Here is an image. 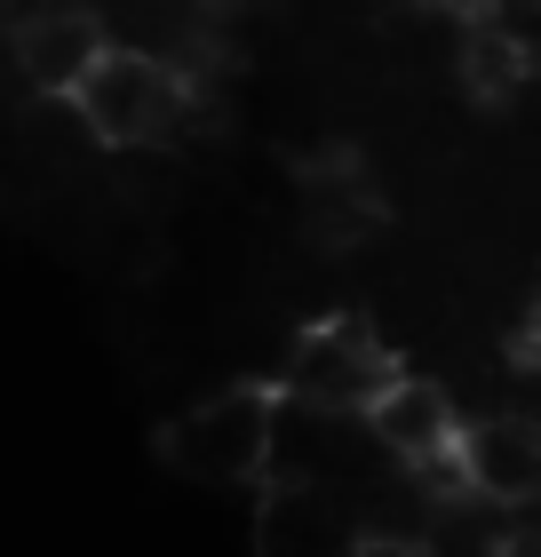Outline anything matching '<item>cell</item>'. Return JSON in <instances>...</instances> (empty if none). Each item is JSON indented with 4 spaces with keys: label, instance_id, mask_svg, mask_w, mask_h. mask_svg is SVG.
Here are the masks:
<instances>
[{
    "label": "cell",
    "instance_id": "cell-1",
    "mask_svg": "<svg viewBox=\"0 0 541 557\" xmlns=\"http://www.w3.org/2000/svg\"><path fill=\"white\" fill-rule=\"evenodd\" d=\"M64 104H72V120L88 128L96 151H160V144H175V136H192V120H199L208 96H199L168 57L112 40Z\"/></svg>",
    "mask_w": 541,
    "mask_h": 557
},
{
    "label": "cell",
    "instance_id": "cell-3",
    "mask_svg": "<svg viewBox=\"0 0 541 557\" xmlns=\"http://www.w3.org/2000/svg\"><path fill=\"white\" fill-rule=\"evenodd\" d=\"M160 462L192 486H255L271 462V391L263 383L208 391L160 430Z\"/></svg>",
    "mask_w": 541,
    "mask_h": 557
},
{
    "label": "cell",
    "instance_id": "cell-7",
    "mask_svg": "<svg viewBox=\"0 0 541 557\" xmlns=\"http://www.w3.org/2000/svg\"><path fill=\"white\" fill-rule=\"evenodd\" d=\"M358 422H367V438L391 454L398 470H430V462H446V446L462 430V407L446 398V383H430V374H391V391H382Z\"/></svg>",
    "mask_w": 541,
    "mask_h": 557
},
{
    "label": "cell",
    "instance_id": "cell-2",
    "mask_svg": "<svg viewBox=\"0 0 541 557\" xmlns=\"http://www.w3.org/2000/svg\"><path fill=\"white\" fill-rule=\"evenodd\" d=\"M391 374H406V367L367 319L358 311H319L287 343V359H279V398H295V407H311V414L358 422L382 391H391Z\"/></svg>",
    "mask_w": 541,
    "mask_h": 557
},
{
    "label": "cell",
    "instance_id": "cell-12",
    "mask_svg": "<svg viewBox=\"0 0 541 557\" xmlns=\"http://www.w3.org/2000/svg\"><path fill=\"white\" fill-rule=\"evenodd\" d=\"M343 557H358V542H351V549H343Z\"/></svg>",
    "mask_w": 541,
    "mask_h": 557
},
{
    "label": "cell",
    "instance_id": "cell-8",
    "mask_svg": "<svg viewBox=\"0 0 541 557\" xmlns=\"http://www.w3.org/2000/svg\"><path fill=\"white\" fill-rule=\"evenodd\" d=\"M351 510L327 486H263V510H255V557H343Z\"/></svg>",
    "mask_w": 541,
    "mask_h": 557
},
{
    "label": "cell",
    "instance_id": "cell-4",
    "mask_svg": "<svg viewBox=\"0 0 541 557\" xmlns=\"http://www.w3.org/2000/svg\"><path fill=\"white\" fill-rule=\"evenodd\" d=\"M446 478L462 502H485L502 518H526L541 494V430L526 414H478L454 430L446 446Z\"/></svg>",
    "mask_w": 541,
    "mask_h": 557
},
{
    "label": "cell",
    "instance_id": "cell-6",
    "mask_svg": "<svg viewBox=\"0 0 541 557\" xmlns=\"http://www.w3.org/2000/svg\"><path fill=\"white\" fill-rule=\"evenodd\" d=\"M295 199H303V239H311L319 256H351V247H367L382 232V215H391V208H382V184L367 175V160H358L351 144L311 151Z\"/></svg>",
    "mask_w": 541,
    "mask_h": 557
},
{
    "label": "cell",
    "instance_id": "cell-10",
    "mask_svg": "<svg viewBox=\"0 0 541 557\" xmlns=\"http://www.w3.org/2000/svg\"><path fill=\"white\" fill-rule=\"evenodd\" d=\"M430 9H446V16H462V24H478V16H494L502 0H430Z\"/></svg>",
    "mask_w": 541,
    "mask_h": 557
},
{
    "label": "cell",
    "instance_id": "cell-9",
    "mask_svg": "<svg viewBox=\"0 0 541 557\" xmlns=\"http://www.w3.org/2000/svg\"><path fill=\"white\" fill-rule=\"evenodd\" d=\"M454 81L470 104H509V96H526L533 81V40L526 33H509V24L494 16H478V24H462V48H454Z\"/></svg>",
    "mask_w": 541,
    "mask_h": 557
},
{
    "label": "cell",
    "instance_id": "cell-11",
    "mask_svg": "<svg viewBox=\"0 0 541 557\" xmlns=\"http://www.w3.org/2000/svg\"><path fill=\"white\" fill-rule=\"evenodd\" d=\"M192 9H208V16H231V9H247V0H192Z\"/></svg>",
    "mask_w": 541,
    "mask_h": 557
},
{
    "label": "cell",
    "instance_id": "cell-5",
    "mask_svg": "<svg viewBox=\"0 0 541 557\" xmlns=\"http://www.w3.org/2000/svg\"><path fill=\"white\" fill-rule=\"evenodd\" d=\"M104 48H112V33H104V16H96V9H81V0H48V9L9 24L0 57H9V81L16 88L64 104V96L88 81V64L104 57Z\"/></svg>",
    "mask_w": 541,
    "mask_h": 557
}]
</instances>
